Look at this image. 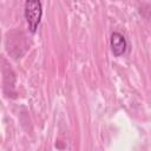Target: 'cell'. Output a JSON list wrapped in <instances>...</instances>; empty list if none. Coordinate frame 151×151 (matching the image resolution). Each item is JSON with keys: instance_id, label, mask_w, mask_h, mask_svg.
Segmentation results:
<instances>
[{"instance_id": "cell-1", "label": "cell", "mask_w": 151, "mask_h": 151, "mask_svg": "<svg viewBox=\"0 0 151 151\" xmlns=\"http://www.w3.org/2000/svg\"><path fill=\"white\" fill-rule=\"evenodd\" d=\"M42 15V8L40 1H26L25 2V18L31 32H35Z\"/></svg>"}, {"instance_id": "cell-2", "label": "cell", "mask_w": 151, "mask_h": 151, "mask_svg": "<svg viewBox=\"0 0 151 151\" xmlns=\"http://www.w3.org/2000/svg\"><path fill=\"white\" fill-rule=\"evenodd\" d=\"M110 44H111L112 53L116 57H120L122 54L125 53V51H126V40H125V38L120 33L113 32L111 34Z\"/></svg>"}]
</instances>
